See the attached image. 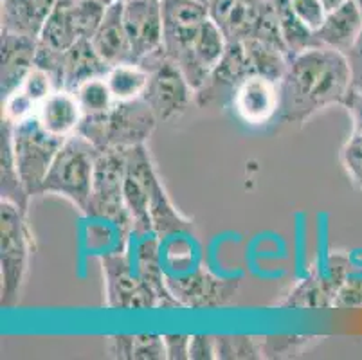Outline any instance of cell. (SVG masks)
Here are the masks:
<instances>
[{
  "label": "cell",
  "mask_w": 362,
  "mask_h": 360,
  "mask_svg": "<svg viewBox=\"0 0 362 360\" xmlns=\"http://www.w3.org/2000/svg\"><path fill=\"white\" fill-rule=\"evenodd\" d=\"M166 348H164V337L153 333H141L134 335L132 346V360H164Z\"/></svg>",
  "instance_id": "8d00e7d4"
},
{
  "label": "cell",
  "mask_w": 362,
  "mask_h": 360,
  "mask_svg": "<svg viewBox=\"0 0 362 360\" xmlns=\"http://www.w3.org/2000/svg\"><path fill=\"white\" fill-rule=\"evenodd\" d=\"M215 355V337L192 335L189 341V360H213Z\"/></svg>",
  "instance_id": "b9f144b4"
},
{
  "label": "cell",
  "mask_w": 362,
  "mask_h": 360,
  "mask_svg": "<svg viewBox=\"0 0 362 360\" xmlns=\"http://www.w3.org/2000/svg\"><path fill=\"white\" fill-rule=\"evenodd\" d=\"M0 194L2 200L15 204L28 214L29 193L22 184L21 173L16 168L15 153H13L11 123L2 121V153H0Z\"/></svg>",
  "instance_id": "4316f807"
},
{
  "label": "cell",
  "mask_w": 362,
  "mask_h": 360,
  "mask_svg": "<svg viewBox=\"0 0 362 360\" xmlns=\"http://www.w3.org/2000/svg\"><path fill=\"white\" fill-rule=\"evenodd\" d=\"M361 31L362 13L357 2L350 0L346 4L335 8L334 11L327 13L322 24L315 29V36H317L321 47L346 52L355 44Z\"/></svg>",
  "instance_id": "d6986e66"
},
{
  "label": "cell",
  "mask_w": 362,
  "mask_h": 360,
  "mask_svg": "<svg viewBox=\"0 0 362 360\" xmlns=\"http://www.w3.org/2000/svg\"><path fill=\"white\" fill-rule=\"evenodd\" d=\"M334 308L361 310L362 308V270H355L346 277L335 294Z\"/></svg>",
  "instance_id": "d590c367"
},
{
  "label": "cell",
  "mask_w": 362,
  "mask_h": 360,
  "mask_svg": "<svg viewBox=\"0 0 362 360\" xmlns=\"http://www.w3.org/2000/svg\"><path fill=\"white\" fill-rule=\"evenodd\" d=\"M245 49L247 59L251 65L252 76H263V78L281 81L283 74L287 71L288 58L291 56L278 45L265 42V40H245L242 42Z\"/></svg>",
  "instance_id": "83f0119b"
},
{
  "label": "cell",
  "mask_w": 362,
  "mask_h": 360,
  "mask_svg": "<svg viewBox=\"0 0 362 360\" xmlns=\"http://www.w3.org/2000/svg\"><path fill=\"white\" fill-rule=\"evenodd\" d=\"M132 346H134V335H112L108 337L105 349L110 359L132 360Z\"/></svg>",
  "instance_id": "7bdbcfd3"
},
{
  "label": "cell",
  "mask_w": 362,
  "mask_h": 360,
  "mask_svg": "<svg viewBox=\"0 0 362 360\" xmlns=\"http://www.w3.org/2000/svg\"><path fill=\"white\" fill-rule=\"evenodd\" d=\"M56 0H2L0 31L40 38Z\"/></svg>",
  "instance_id": "e0dca14e"
},
{
  "label": "cell",
  "mask_w": 362,
  "mask_h": 360,
  "mask_svg": "<svg viewBox=\"0 0 362 360\" xmlns=\"http://www.w3.org/2000/svg\"><path fill=\"white\" fill-rule=\"evenodd\" d=\"M105 297L110 310L159 308L157 294L132 267L124 250L101 256Z\"/></svg>",
  "instance_id": "30bf717a"
},
{
  "label": "cell",
  "mask_w": 362,
  "mask_h": 360,
  "mask_svg": "<svg viewBox=\"0 0 362 360\" xmlns=\"http://www.w3.org/2000/svg\"><path fill=\"white\" fill-rule=\"evenodd\" d=\"M98 153L100 150L81 134L69 135L56 153L38 194H60L85 214Z\"/></svg>",
  "instance_id": "3957f363"
},
{
  "label": "cell",
  "mask_w": 362,
  "mask_h": 360,
  "mask_svg": "<svg viewBox=\"0 0 362 360\" xmlns=\"http://www.w3.org/2000/svg\"><path fill=\"white\" fill-rule=\"evenodd\" d=\"M38 105L25 94L22 88H16L11 94L2 98V119L16 124L38 114Z\"/></svg>",
  "instance_id": "836d02e7"
},
{
  "label": "cell",
  "mask_w": 362,
  "mask_h": 360,
  "mask_svg": "<svg viewBox=\"0 0 362 360\" xmlns=\"http://www.w3.org/2000/svg\"><path fill=\"white\" fill-rule=\"evenodd\" d=\"M139 65L148 72V83L141 99L156 114L157 121L177 117L195 101V88L163 49L146 56Z\"/></svg>",
  "instance_id": "ba28073f"
},
{
  "label": "cell",
  "mask_w": 362,
  "mask_h": 360,
  "mask_svg": "<svg viewBox=\"0 0 362 360\" xmlns=\"http://www.w3.org/2000/svg\"><path fill=\"white\" fill-rule=\"evenodd\" d=\"M157 117L143 99L116 101L110 110L83 115L78 134L88 139L100 151L127 150L144 144L157 127Z\"/></svg>",
  "instance_id": "7a4b0ae2"
},
{
  "label": "cell",
  "mask_w": 362,
  "mask_h": 360,
  "mask_svg": "<svg viewBox=\"0 0 362 360\" xmlns=\"http://www.w3.org/2000/svg\"><path fill=\"white\" fill-rule=\"evenodd\" d=\"M278 28L288 56L299 54L308 49L321 47L315 31L292 9L288 0H274Z\"/></svg>",
  "instance_id": "484cf974"
},
{
  "label": "cell",
  "mask_w": 362,
  "mask_h": 360,
  "mask_svg": "<svg viewBox=\"0 0 362 360\" xmlns=\"http://www.w3.org/2000/svg\"><path fill=\"white\" fill-rule=\"evenodd\" d=\"M92 45L110 67L132 62V47L123 20V0L107 8L105 18L92 36Z\"/></svg>",
  "instance_id": "ac0fdd59"
},
{
  "label": "cell",
  "mask_w": 362,
  "mask_h": 360,
  "mask_svg": "<svg viewBox=\"0 0 362 360\" xmlns=\"http://www.w3.org/2000/svg\"><path fill=\"white\" fill-rule=\"evenodd\" d=\"M355 2H357L358 9H361V13H362V0H355Z\"/></svg>",
  "instance_id": "7dc6e473"
},
{
  "label": "cell",
  "mask_w": 362,
  "mask_h": 360,
  "mask_svg": "<svg viewBox=\"0 0 362 360\" xmlns=\"http://www.w3.org/2000/svg\"><path fill=\"white\" fill-rule=\"evenodd\" d=\"M164 337V348H166V359L170 360H189V341L192 335L184 333H170Z\"/></svg>",
  "instance_id": "ab89813d"
},
{
  "label": "cell",
  "mask_w": 362,
  "mask_h": 360,
  "mask_svg": "<svg viewBox=\"0 0 362 360\" xmlns=\"http://www.w3.org/2000/svg\"><path fill=\"white\" fill-rule=\"evenodd\" d=\"M252 76L242 42H227L226 52L195 91V103L200 108H223L233 103L235 92Z\"/></svg>",
  "instance_id": "7c38bea8"
},
{
  "label": "cell",
  "mask_w": 362,
  "mask_h": 360,
  "mask_svg": "<svg viewBox=\"0 0 362 360\" xmlns=\"http://www.w3.org/2000/svg\"><path fill=\"white\" fill-rule=\"evenodd\" d=\"M335 294L328 277L322 270H314L298 283L279 303V308L288 310H325L334 308Z\"/></svg>",
  "instance_id": "603a6c76"
},
{
  "label": "cell",
  "mask_w": 362,
  "mask_h": 360,
  "mask_svg": "<svg viewBox=\"0 0 362 360\" xmlns=\"http://www.w3.org/2000/svg\"><path fill=\"white\" fill-rule=\"evenodd\" d=\"M31 233L25 213L15 204L0 202V296L2 306L11 308L21 297L22 285L29 269L31 256Z\"/></svg>",
  "instance_id": "5b68a950"
},
{
  "label": "cell",
  "mask_w": 362,
  "mask_h": 360,
  "mask_svg": "<svg viewBox=\"0 0 362 360\" xmlns=\"http://www.w3.org/2000/svg\"><path fill=\"white\" fill-rule=\"evenodd\" d=\"M0 35H2L0 92L2 98H6L21 87L22 81L35 69L38 40L8 31H0Z\"/></svg>",
  "instance_id": "2e32d148"
},
{
  "label": "cell",
  "mask_w": 362,
  "mask_h": 360,
  "mask_svg": "<svg viewBox=\"0 0 362 360\" xmlns=\"http://www.w3.org/2000/svg\"><path fill=\"white\" fill-rule=\"evenodd\" d=\"M36 117L40 119L42 127L49 134L67 139L69 135L78 132L81 119H83V112H81L74 92L60 88V91L52 92L40 105Z\"/></svg>",
  "instance_id": "ffe728a7"
},
{
  "label": "cell",
  "mask_w": 362,
  "mask_h": 360,
  "mask_svg": "<svg viewBox=\"0 0 362 360\" xmlns=\"http://www.w3.org/2000/svg\"><path fill=\"white\" fill-rule=\"evenodd\" d=\"M354 91L346 54L328 47H314L288 58L279 81V112L283 123L301 124L319 110L346 103Z\"/></svg>",
  "instance_id": "6da1fadb"
},
{
  "label": "cell",
  "mask_w": 362,
  "mask_h": 360,
  "mask_svg": "<svg viewBox=\"0 0 362 360\" xmlns=\"http://www.w3.org/2000/svg\"><path fill=\"white\" fill-rule=\"evenodd\" d=\"M168 286L180 308L215 310L229 306L238 292L236 279L218 277L207 269H197L187 276L168 277Z\"/></svg>",
  "instance_id": "4fadbf2b"
},
{
  "label": "cell",
  "mask_w": 362,
  "mask_h": 360,
  "mask_svg": "<svg viewBox=\"0 0 362 360\" xmlns=\"http://www.w3.org/2000/svg\"><path fill=\"white\" fill-rule=\"evenodd\" d=\"M124 150H103L98 153L85 214L114 223L127 238L132 234V218L124 204Z\"/></svg>",
  "instance_id": "52a82bcc"
},
{
  "label": "cell",
  "mask_w": 362,
  "mask_h": 360,
  "mask_svg": "<svg viewBox=\"0 0 362 360\" xmlns=\"http://www.w3.org/2000/svg\"><path fill=\"white\" fill-rule=\"evenodd\" d=\"M344 108L348 110L351 123H354V134L362 135V92L351 91L346 103H344Z\"/></svg>",
  "instance_id": "ee69618b"
},
{
  "label": "cell",
  "mask_w": 362,
  "mask_h": 360,
  "mask_svg": "<svg viewBox=\"0 0 362 360\" xmlns=\"http://www.w3.org/2000/svg\"><path fill=\"white\" fill-rule=\"evenodd\" d=\"M76 2L78 0H56L54 8L38 38L42 45H47L56 51H67L80 40L74 15Z\"/></svg>",
  "instance_id": "d4e9b609"
},
{
  "label": "cell",
  "mask_w": 362,
  "mask_h": 360,
  "mask_svg": "<svg viewBox=\"0 0 362 360\" xmlns=\"http://www.w3.org/2000/svg\"><path fill=\"white\" fill-rule=\"evenodd\" d=\"M18 88H22V91H24L25 94H28L29 98L38 105V107H40L45 99L56 91L54 83H52V79L49 78L47 72H44L38 67H35L31 72H29L28 78L22 81V85Z\"/></svg>",
  "instance_id": "74e56055"
},
{
  "label": "cell",
  "mask_w": 362,
  "mask_h": 360,
  "mask_svg": "<svg viewBox=\"0 0 362 360\" xmlns=\"http://www.w3.org/2000/svg\"><path fill=\"white\" fill-rule=\"evenodd\" d=\"M344 54H346L348 65H350L354 91L362 92V31L355 40V44Z\"/></svg>",
  "instance_id": "60d3db41"
},
{
  "label": "cell",
  "mask_w": 362,
  "mask_h": 360,
  "mask_svg": "<svg viewBox=\"0 0 362 360\" xmlns=\"http://www.w3.org/2000/svg\"><path fill=\"white\" fill-rule=\"evenodd\" d=\"M163 51L179 65L193 88L200 87L197 51L209 20L207 6L197 0H163Z\"/></svg>",
  "instance_id": "277c9868"
},
{
  "label": "cell",
  "mask_w": 362,
  "mask_h": 360,
  "mask_svg": "<svg viewBox=\"0 0 362 360\" xmlns=\"http://www.w3.org/2000/svg\"><path fill=\"white\" fill-rule=\"evenodd\" d=\"M105 79L116 101H132L143 95L148 83V72L139 64H121L110 67Z\"/></svg>",
  "instance_id": "f1b7e54d"
},
{
  "label": "cell",
  "mask_w": 362,
  "mask_h": 360,
  "mask_svg": "<svg viewBox=\"0 0 362 360\" xmlns=\"http://www.w3.org/2000/svg\"><path fill=\"white\" fill-rule=\"evenodd\" d=\"M341 163L351 184L362 190V135L351 134L341 150Z\"/></svg>",
  "instance_id": "e575fe53"
},
{
  "label": "cell",
  "mask_w": 362,
  "mask_h": 360,
  "mask_svg": "<svg viewBox=\"0 0 362 360\" xmlns=\"http://www.w3.org/2000/svg\"><path fill=\"white\" fill-rule=\"evenodd\" d=\"M296 13L301 16L312 29H317L327 16V9L322 6V0H288Z\"/></svg>",
  "instance_id": "f35d334b"
},
{
  "label": "cell",
  "mask_w": 362,
  "mask_h": 360,
  "mask_svg": "<svg viewBox=\"0 0 362 360\" xmlns=\"http://www.w3.org/2000/svg\"><path fill=\"white\" fill-rule=\"evenodd\" d=\"M197 2H202V4H209V2H211V0H197Z\"/></svg>",
  "instance_id": "c3c4849f"
},
{
  "label": "cell",
  "mask_w": 362,
  "mask_h": 360,
  "mask_svg": "<svg viewBox=\"0 0 362 360\" xmlns=\"http://www.w3.org/2000/svg\"><path fill=\"white\" fill-rule=\"evenodd\" d=\"M105 13H107V8L96 2V0H78L76 2L74 15L80 38L92 40V36L96 35L98 28L103 22Z\"/></svg>",
  "instance_id": "d6a6232c"
},
{
  "label": "cell",
  "mask_w": 362,
  "mask_h": 360,
  "mask_svg": "<svg viewBox=\"0 0 362 360\" xmlns=\"http://www.w3.org/2000/svg\"><path fill=\"white\" fill-rule=\"evenodd\" d=\"M11 141L22 184L29 197H36L65 139L49 134L40 119L33 115L22 123L11 124Z\"/></svg>",
  "instance_id": "9c48e42d"
},
{
  "label": "cell",
  "mask_w": 362,
  "mask_h": 360,
  "mask_svg": "<svg viewBox=\"0 0 362 360\" xmlns=\"http://www.w3.org/2000/svg\"><path fill=\"white\" fill-rule=\"evenodd\" d=\"M315 335H267L259 337L263 359H298L317 342Z\"/></svg>",
  "instance_id": "f546056e"
},
{
  "label": "cell",
  "mask_w": 362,
  "mask_h": 360,
  "mask_svg": "<svg viewBox=\"0 0 362 360\" xmlns=\"http://www.w3.org/2000/svg\"><path fill=\"white\" fill-rule=\"evenodd\" d=\"M110 65L98 54L90 38H80L72 47L64 51V83L67 91L92 78H103Z\"/></svg>",
  "instance_id": "44dd1931"
},
{
  "label": "cell",
  "mask_w": 362,
  "mask_h": 360,
  "mask_svg": "<svg viewBox=\"0 0 362 360\" xmlns=\"http://www.w3.org/2000/svg\"><path fill=\"white\" fill-rule=\"evenodd\" d=\"M74 95L80 103L83 115H96L110 110L116 105V99L112 95L110 87H108L107 79L103 78H92L85 83L78 85L74 88Z\"/></svg>",
  "instance_id": "4dcf8cb0"
},
{
  "label": "cell",
  "mask_w": 362,
  "mask_h": 360,
  "mask_svg": "<svg viewBox=\"0 0 362 360\" xmlns=\"http://www.w3.org/2000/svg\"><path fill=\"white\" fill-rule=\"evenodd\" d=\"M143 242L137 247L136 256V270L144 281L151 286V290L157 294L159 299V308H180L173 294L168 286V276L163 270L159 250V238L156 234H146Z\"/></svg>",
  "instance_id": "7402d4cb"
},
{
  "label": "cell",
  "mask_w": 362,
  "mask_h": 360,
  "mask_svg": "<svg viewBox=\"0 0 362 360\" xmlns=\"http://www.w3.org/2000/svg\"><path fill=\"white\" fill-rule=\"evenodd\" d=\"M346 2H350V0H322V6H325V9L328 11H334L335 8H339V6L346 4Z\"/></svg>",
  "instance_id": "f6af8a7d"
},
{
  "label": "cell",
  "mask_w": 362,
  "mask_h": 360,
  "mask_svg": "<svg viewBox=\"0 0 362 360\" xmlns=\"http://www.w3.org/2000/svg\"><path fill=\"white\" fill-rule=\"evenodd\" d=\"M127 170H124V204L132 218V234L137 238L153 234L150 223V198L159 175L150 157L146 144H137L124 150Z\"/></svg>",
  "instance_id": "8fae6325"
},
{
  "label": "cell",
  "mask_w": 362,
  "mask_h": 360,
  "mask_svg": "<svg viewBox=\"0 0 362 360\" xmlns=\"http://www.w3.org/2000/svg\"><path fill=\"white\" fill-rule=\"evenodd\" d=\"M123 20L134 64L163 49V0H123Z\"/></svg>",
  "instance_id": "5bb4252c"
},
{
  "label": "cell",
  "mask_w": 362,
  "mask_h": 360,
  "mask_svg": "<svg viewBox=\"0 0 362 360\" xmlns=\"http://www.w3.org/2000/svg\"><path fill=\"white\" fill-rule=\"evenodd\" d=\"M279 83L263 76H249L235 92L231 107L247 124H265L278 117Z\"/></svg>",
  "instance_id": "9a60e30c"
},
{
  "label": "cell",
  "mask_w": 362,
  "mask_h": 360,
  "mask_svg": "<svg viewBox=\"0 0 362 360\" xmlns=\"http://www.w3.org/2000/svg\"><path fill=\"white\" fill-rule=\"evenodd\" d=\"M148 214H150L151 231H153V234L157 238H171L177 236V234L192 233L193 229L192 220L184 216L173 206L166 187L160 182V178L157 180L156 187H153V193H151Z\"/></svg>",
  "instance_id": "cb8c5ba5"
},
{
  "label": "cell",
  "mask_w": 362,
  "mask_h": 360,
  "mask_svg": "<svg viewBox=\"0 0 362 360\" xmlns=\"http://www.w3.org/2000/svg\"><path fill=\"white\" fill-rule=\"evenodd\" d=\"M96 2H100L101 6H105V8H110V6L117 4V2H121V0H96Z\"/></svg>",
  "instance_id": "bcb514c9"
},
{
  "label": "cell",
  "mask_w": 362,
  "mask_h": 360,
  "mask_svg": "<svg viewBox=\"0 0 362 360\" xmlns=\"http://www.w3.org/2000/svg\"><path fill=\"white\" fill-rule=\"evenodd\" d=\"M207 11L227 42L265 40L287 52L279 35L274 0H211Z\"/></svg>",
  "instance_id": "8992f818"
},
{
  "label": "cell",
  "mask_w": 362,
  "mask_h": 360,
  "mask_svg": "<svg viewBox=\"0 0 362 360\" xmlns=\"http://www.w3.org/2000/svg\"><path fill=\"white\" fill-rule=\"evenodd\" d=\"M215 355L218 360L263 359L259 337H251V335H216Z\"/></svg>",
  "instance_id": "1f68e13d"
}]
</instances>
